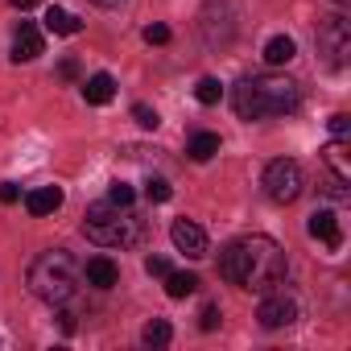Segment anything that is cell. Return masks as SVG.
Masks as SVG:
<instances>
[{"label":"cell","mask_w":351,"mask_h":351,"mask_svg":"<svg viewBox=\"0 0 351 351\" xmlns=\"http://www.w3.org/2000/svg\"><path fill=\"white\" fill-rule=\"evenodd\" d=\"M285 269H289L285 252L269 236H240L219 252V277L240 289H252V293L277 289L285 281Z\"/></svg>","instance_id":"1"},{"label":"cell","mask_w":351,"mask_h":351,"mask_svg":"<svg viewBox=\"0 0 351 351\" xmlns=\"http://www.w3.org/2000/svg\"><path fill=\"white\" fill-rule=\"evenodd\" d=\"M302 104V87L285 75H252L244 83H236L232 91V108L240 120H277V116H293Z\"/></svg>","instance_id":"2"},{"label":"cell","mask_w":351,"mask_h":351,"mask_svg":"<svg viewBox=\"0 0 351 351\" xmlns=\"http://www.w3.org/2000/svg\"><path fill=\"white\" fill-rule=\"evenodd\" d=\"M149 232V219L136 207H120V203H95L83 215V236L99 248H136Z\"/></svg>","instance_id":"3"},{"label":"cell","mask_w":351,"mask_h":351,"mask_svg":"<svg viewBox=\"0 0 351 351\" xmlns=\"http://www.w3.org/2000/svg\"><path fill=\"white\" fill-rule=\"evenodd\" d=\"M29 289H34V298L50 302V306L71 302L75 289H79V265H75V256H71L66 248L42 252V256L29 265Z\"/></svg>","instance_id":"4"},{"label":"cell","mask_w":351,"mask_h":351,"mask_svg":"<svg viewBox=\"0 0 351 351\" xmlns=\"http://www.w3.org/2000/svg\"><path fill=\"white\" fill-rule=\"evenodd\" d=\"M314 42H318V54H322V62L330 71H343L347 66V58H351V25H347V17H339V13L335 17H322Z\"/></svg>","instance_id":"5"},{"label":"cell","mask_w":351,"mask_h":351,"mask_svg":"<svg viewBox=\"0 0 351 351\" xmlns=\"http://www.w3.org/2000/svg\"><path fill=\"white\" fill-rule=\"evenodd\" d=\"M261 186H265V195L273 199V203H293L298 195H302V186H306V173H302V165L298 161H289V157H277V161H269L265 165V178H261Z\"/></svg>","instance_id":"6"},{"label":"cell","mask_w":351,"mask_h":351,"mask_svg":"<svg viewBox=\"0 0 351 351\" xmlns=\"http://www.w3.org/2000/svg\"><path fill=\"white\" fill-rule=\"evenodd\" d=\"M256 318H261V326L265 330H281V326H289L293 318H298V302L293 298H285V293H265V302H261V310H256Z\"/></svg>","instance_id":"7"},{"label":"cell","mask_w":351,"mask_h":351,"mask_svg":"<svg viewBox=\"0 0 351 351\" xmlns=\"http://www.w3.org/2000/svg\"><path fill=\"white\" fill-rule=\"evenodd\" d=\"M169 240H173V248H178V252H186L191 261L207 256V236H203V228H199V223H191V219H173V228H169Z\"/></svg>","instance_id":"8"},{"label":"cell","mask_w":351,"mask_h":351,"mask_svg":"<svg viewBox=\"0 0 351 351\" xmlns=\"http://www.w3.org/2000/svg\"><path fill=\"white\" fill-rule=\"evenodd\" d=\"M38 54H42V29L21 21L17 34H13V62H34Z\"/></svg>","instance_id":"9"},{"label":"cell","mask_w":351,"mask_h":351,"mask_svg":"<svg viewBox=\"0 0 351 351\" xmlns=\"http://www.w3.org/2000/svg\"><path fill=\"white\" fill-rule=\"evenodd\" d=\"M83 277H87V285H95V289H112V285L120 281V269H116L112 256H91L87 269H83Z\"/></svg>","instance_id":"10"},{"label":"cell","mask_w":351,"mask_h":351,"mask_svg":"<svg viewBox=\"0 0 351 351\" xmlns=\"http://www.w3.org/2000/svg\"><path fill=\"white\" fill-rule=\"evenodd\" d=\"M310 236L322 240L326 248H339V244H343V232H339L335 211H314V215H310Z\"/></svg>","instance_id":"11"},{"label":"cell","mask_w":351,"mask_h":351,"mask_svg":"<svg viewBox=\"0 0 351 351\" xmlns=\"http://www.w3.org/2000/svg\"><path fill=\"white\" fill-rule=\"evenodd\" d=\"M58 207H62V191L58 186H38V191L25 195V211L29 215H54Z\"/></svg>","instance_id":"12"},{"label":"cell","mask_w":351,"mask_h":351,"mask_svg":"<svg viewBox=\"0 0 351 351\" xmlns=\"http://www.w3.org/2000/svg\"><path fill=\"white\" fill-rule=\"evenodd\" d=\"M112 95H116V79L112 75H91L87 83H83V99L87 104H95V108H104V104H112Z\"/></svg>","instance_id":"13"},{"label":"cell","mask_w":351,"mask_h":351,"mask_svg":"<svg viewBox=\"0 0 351 351\" xmlns=\"http://www.w3.org/2000/svg\"><path fill=\"white\" fill-rule=\"evenodd\" d=\"M46 29H50V34H62V38H75V34L83 29V21H79L75 13H66V9H58V5H50V9H46Z\"/></svg>","instance_id":"14"},{"label":"cell","mask_w":351,"mask_h":351,"mask_svg":"<svg viewBox=\"0 0 351 351\" xmlns=\"http://www.w3.org/2000/svg\"><path fill=\"white\" fill-rule=\"evenodd\" d=\"M293 54H298V46H293V38H285V34H277V38L265 46V62H269V66H289Z\"/></svg>","instance_id":"15"},{"label":"cell","mask_w":351,"mask_h":351,"mask_svg":"<svg viewBox=\"0 0 351 351\" xmlns=\"http://www.w3.org/2000/svg\"><path fill=\"white\" fill-rule=\"evenodd\" d=\"M322 157H326V169H330V173H339V178H347V182H351V165H347V141H330V145L322 149Z\"/></svg>","instance_id":"16"},{"label":"cell","mask_w":351,"mask_h":351,"mask_svg":"<svg viewBox=\"0 0 351 351\" xmlns=\"http://www.w3.org/2000/svg\"><path fill=\"white\" fill-rule=\"evenodd\" d=\"M186 153H191V161H211L219 153V136L215 132H195L191 145H186Z\"/></svg>","instance_id":"17"},{"label":"cell","mask_w":351,"mask_h":351,"mask_svg":"<svg viewBox=\"0 0 351 351\" xmlns=\"http://www.w3.org/2000/svg\"><path fill=\"white\" fill-rule=\"evenodd\" d=\"M195 289H199V277L195 273H173V269L165 273V293L169 298H191Z\"/></svg>","instance_id":"18"},{"label":"cell","mask_w":351,"mask_h":351,"mask_svg":"<svg viewBox=\"0 0 351 351\" xmlns=\"http://www.w3.org/2000/svg\"><path fill=\"white\" fill-rule=\"evenodd\" d=\"M173 339V326L165 322V318H153V322H145V330H141V343L145 347H165Z\"/></svg>","instance_id":"19"},{"label":"cell","mask_w":351,"mask_h":351,"mask_svg":"<svg viewBox=\"0 0 351 351\" xmlns=\"http://www.w3.org/2000/svg\"><path fill=\"white\" fill-rule=\"evenodd\" d=\"M195 99H199V104H207V108H211V104H219V99H223V83H219V79H199Z\"/></svg>","instance_id":"20"},{"label":"cell","mask_w":351,"mask_h":351,"mask_svg":"<svg viewBox=\"0 0 351 351\" xmlns=\"http://www.w3.org/2000/svg\"><path fill=\"white\" fill-rule=\"evenodd\" d=\"M145 195H149L153 203H169V199H173V186H169L165 178H149V182H145Z\"/></svg>","instance_id":"21"},{"label":"cell","mask_w":351,"mask_h":351,"mask_svg":"<svg viewBox=\"0 0 351 351\" xmlns=\"http://www.w3.org/2000/svg\"><path fill=\"white\" fill-rule=\"evenodd\" d=\"M322 191L335 199V203H343L351 191H347V178H339V173H326V178H322Z\"/></svg>","instance_id":"22"},{"label":"cell","mask_w":351,"mask_h":351,"mask_svg":"<svg viewBox=\"0 0 351 351\" xmlns=\"http://www.w3.org/2000/svg\"><path fill=\"white\" fill-rule=\"evenodd\" d=\"M108 203H120V207H132V203H136V191H132L128 182H112V191H108Z\"/></svg>","instance_id":"23"},{"label":"cell","mask_w":351,"mask_h":351,"mask_svg":"<svg viewBox=\"0 0 351 351\" xmlns=\"http://www.w3.org/2000/svg\"><path fill=\"white\" fill-rule=\"evenodd\" d=\"M132 116H136V124H141V128H157V124H161V120H157V112H153L149 104H136V108H132Z\"/></svg>","instance_id":"24"},{"label":"cell","mask_w":351,"mask_h":351,"mask_svg":"<svg viewBox=\"0 0 351 351\" xmlns=\"http://www.w3.org/2000/svg\"><path fill=\"white\" fill-rule=\"evenodd\" d=\"M330 136H335V141H347V136H351V120H347L343 112L330 116Z\"/></svg>","instance_id":"25"},{"label":"cell","mask_w":351,"mask_h":351,"mask_svg":"<svg viewBox=\"0 0 351 351\" xmlns=\"http://www.w3.org/2000/svg\"><path fill=\"white\" fill-rule=\"evenodd\" d=\"M145 42H149V46H165V42H169V25H149V29H145Z\"/></svg>","instance_id":"26"},{"label":"cell","mask_w":351,"mask_h":351,"mask_svg":"<svg viewBox=\"0 0 351 351\" xmlns=\"http://www.w3.org/2000/svg\"><path fill=\"white\" fill-rule=\"evenodd\" d=\"M219 318H223V314H219V306H203L199 326H203V330H215V326H219Z\"/></svg>","instance_id":"27"},{"label":"cell","mask_w":351,"mask_h":351,"mask_svg":"<svg viewBox=\"0 0 351 351\" xmlns=\"http://www.w3.org/2000/svg\"><path fill=\"white\" fill-rule=\"evenodd\" d=\"M58 75H62L66 83H75V79H79V58H62V62H58Z\"/></svg>","instance_id":"28"},{"label":"cell","mask_w":351,"mask_h":351,"mask_svg":"<svg viewBox=\"0 0 351 351\" xmlns=\"http://www.w3.org/2000/svg\"><path fill=\"white\" fill-rule=\"evenodd\" d=\"M145 269H149V277H165V273H169V261H165V256H149Z\"/></svg>","instance_id":"29"},{"label":"cell","mask_w":351,"mask_h":351,"mask_svg":"<svg viewBox=\"0 0 351 351\" xmlns=\"http://www.w3.org/2000/svg\"><path fill=\"white\" fill-rule=\"evenodd\" d=\"M0 203H5V207H13V203H21V191H17L13 182H0Z\"/></svg>","instance_id":"30"},{"label":"cell","mask_w":351,"mask_h":351,"mask_svg":"<svg viewBox=\"0 0 351 351\" xmlns=\"http://www.w3.org/2000/svg\"><path fill=\"white\" fill-rule=\"evenodd\" d=\"M58 326L71 335V330H75V314H66V310H62V314H58Z\"/></svg>","instance_id":"31"},{"label":"cell","mask_w":351,"mask_h":351,"mask_svg":"<svg viewBox=\"0 0 351 351\" xmlns=\"http://www.w3.org/2000/svg\"><path fill=\"white\" fill-rule=\"evenodd\" d=\"M9 5H13V9H21V13H25V9H34V5H42V0H9Z\"/></svg>","instance_id":"32"},{"label":"cell","mask_w":351,"mask_h":351,"mask_svg":"<svg viewBox=\"0 0 351 351\" xmlns=\"http://www.w3.org/2000/svg\"><path fill=\"white\" fill-rule=\"evenodd\" d=\"M91 5H99V9H120L124 0H91Z\"/></svg>","instance_id":"33"},{"label":"cell","mask_w":351,"mask_h":351,"mask_svg":"<svg viewBox=\"0 0 351 351\" xmlns=\"http://www.w3.org/2000/svg\"><path fill=\"white\" fill-rule=\"evenodd\" d=\"M335 5H347V0H335Z\"/></svg>","instance_id":"34"}]
</instances>
